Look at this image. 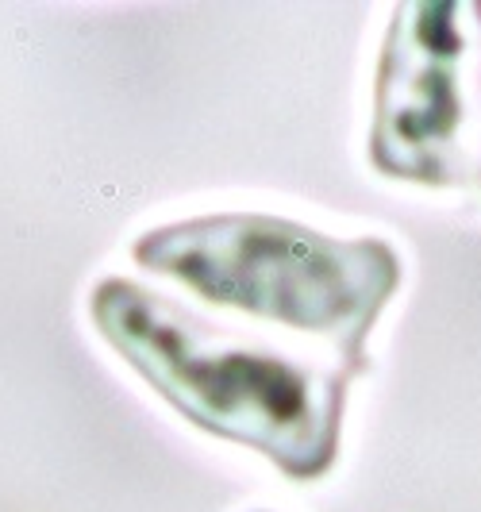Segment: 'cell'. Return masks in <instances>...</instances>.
Wrapping results in <instances>:
<instances>
[{"instance_id":"obj_1","label":"cell","mask_w":481,"mask_h":512,"mask_svg":"<svg viewBox=\"0 0 481 512\" xmlns=\"http://www.w3.org/2000/svg\"><path fill=\"white\" fill-rule=\"evenodd\" d=\"M89 312L104 343L201 432L251 447L293 482L331 470L355 378L343 366L239 339L127 278H104Z\"/></svg>"},{"instance_id":"obj_2","label":"cell","mask_w":481,"mask_h":512,"mask_svg":"<svg viewBox=\"0 0 481 512\" xmlns=\"http://www.w3.org/2000/svg\"><path fill=\"white\" fill-rule=\"evenodd\" d=\"M131 258L216 308L281 328L297 347L366 370V339L401 285L381 239H339L258 212L197 216L135 239Z\"/></svg>"},{"instance_id":"obj_3","label":"cell","mask_w":481,"mask_h":512,"mask_svg":"<svg viewBox=\"0 0 481 512\" xmlns=\"http://www.w3.org/2000/svg\"><path fill=\"white\" fill-rule=\"evenodd\" d=\"M370 162L385 178L481 185V0H420L393 12Z\"/></svg>"}]
</instances>
